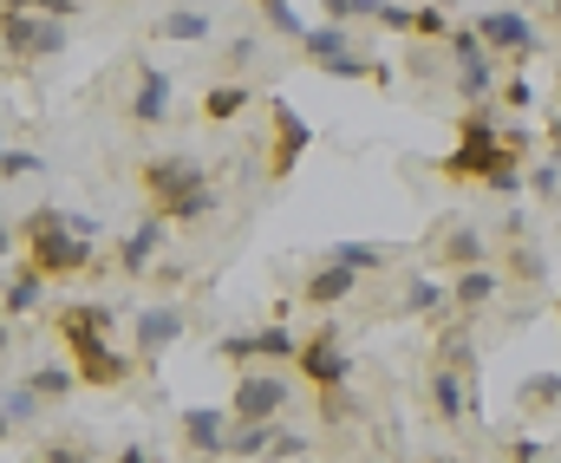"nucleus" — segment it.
Returning a JSON list of instances; mask_svg holds the SVG:
<instances>
[{
  "label": "nucleus",
  "mask_w": 561,
  "mask_h": 463,
  "mask_svg": "<svg viewBox=\"0 0 561 463\" xmlns=\"http://www.w3.org/2000/svg\"><path fill=\"white\" fill-rule=\"evenodd\" d=\"M138 189L144 202H150V216H163L170 229H183V222H209L216 216V183H209V170L196 163V157H144L138 163Z\"/></svg>",
  "instance_id": "obj_1"
},
{
  "label": "nucleus",
  "mask_w": 561,
  "mask_h": 463,
  "mask_svg": "<svg viewBox=\"0 0 561 463\" xmlns=\"http://www.w3.org/2000/svg\"><path fill=\"white\" fill-rule=\"evenodd\" d=\"M20 248L46 281H72L99 255V222L66 216V209H33V216H20Z\"/></svg>",
  "instance_id": "obj_2"
},
{
  "label": "nucleus",
  "mask_w": 561,
  "mask_h": 463,
  "mask_svg": "<svg viewBox=\"0 0 561 463\" xmlns=\"http://www.w3.org/2000/svg\"><path fill=\"white\" fill-rule=\"evenodd\" d=\"M53 326H59L66 359L79 366V379H85V385H125V379L138 372V352H118V346L105 339V333L118 326V313L105 308V301H72Z\"/></svg>",
  "instance_id": "obj_3"
},
{
  "label": "nucleus",
  "mask_w": 561,
  "mask_h": 463,
  "mask_svg": "<svg viewBox=\"0 0 561 463\" xmlns=\"http://www.w3.org/2000/svg\"><path fill=\"white\" fill-rule=\"evenodd\" d=\"M503 157H510V144H503L496 99H490V105H463V118H457V151L437 157V170L457 176V183H490V170H496Z\"/></svg>",
  "instance_id": "obj_4"
},
{
  "label": "nucleus",
  "mask_w": 561,
  "mask_h": 463,
  "mask_svg": "<svg viewBox=\"0 0 561 463\" xmlns=\"http://www.w3.org/2000/svg\"><path fill=\"white\" fill-rule=\"evenodd\" d=\"M470 26H477V33H483V46H490L496 59H510V66H529V59L542 53L536 20H529V13H516V7H483Z\"/></svg>",
  "instance_id": "obj_5"
},
{
  "label": "nucleus",
  "mask_w": 561,
  "mask_h": 463,
  "mask_svg": "<svg viewBox=\"0 0 561 463\" xmlns=\"http://www.w3.org/2000/svg\"><path fill=\"white\" fill-rule=\"evenodd\" d=\"M0 26H7V59H13L20 72L72 46V26H66V20H46V13H7Z\"/></svg>",
  "instance_id": "obj_6"
},
{
  "label": "nucleus",
  "mask_w": 561,
  "mask_h": 463,
  "mask_svg": "<svg viewBox=\"0 0 561 463\" xmlns=\"http://www.w3.org/2000/svg\"><path fill=\"white\" fill-rule=\"evenodd\" d=\"M300 372L313 392H333V385H353V352H346V333L333 320H320L300 346Z\"/></svg>",
  "instance_id": "obj_7"
},
{
  "label": "nucleus",
  "mask_w": 561,
  "mask_h": 463,
  "mask_svg": "<svg viewBox=\"0 0 561 463\" xmlns=\"http://www.w3.org/2000/svg\"><path fill=\"white\" fill-rule=\"evenodd\" d=\"M287 398H294L287 372H280V366H255V372L236 379L229 412H236V425H262V418H280V412H287Z\"/></svg>",
  "instance_id": "obj_8"
},
{
  "label": "nucleus",
  "mask_w": 561,
  "mask_h": 463,
  "mask_svg": "<svg viewBox=\"0 0 561 463\" xmlns=\"http://www.w3.org/2000/svg\"><path fill=\"white\" fill-rule=\"evenodd\" d=\"M424 405H431L437 425H463L477 412V379L463 366H450V359H431L424 366Z\"/></svg>",
  "instance_id": "obj_9"
},
{
  "label": "nucleus",
  "mask_w": 561,
  "mask_h": 463,
  "mask_svg": "<svg viewBox=\"0 0 561 463\" xmlns=\"http://www.w3.org/2000/svg\"><path fill=\"white\" fill-rule=\"evenodd\" d=\"M307 144H313V125L287 105V99H268V183H287L294 176V163L307 157Z\"/></svg>",
  "instance_id": "obj_10"
},
{
  "label": "nucleus",
  "mask_w": 561,
  "mask_h": 463,
  "mask_svg": "<svg viewBox=\"0 0 561 463\" xmlns=\"http://www.w3.org/2000/svg\"><path fill=\"white\" fill-rule=\"evenodd\" d=\"M300 333H287V320H268L262 333H229L222 339V359L249 366V359H268V366H300Z\"/></svg>",
  "instance_id": "obj_11"
},
{
  "label": "nucleus",
  "mask_w": 561,
  "mask_h": 463,
  "mask_svg": "<svg viewBox=\"0 0 561 463\" xmlns=\"http://www.w3.org/2000/svg\"><path fill=\"white\" fill-rule=\"evenodd\" d=\"M190 333V313L176 308V301H157V308H144L131 320V352H138V366H157L176 339Z\"/></svg>",
  "instance_id": "obj_12"
},
{
  "label": "nucleus",
  "mask_w": 561,
  "mask_h": 463,
  "mask_svg": "<svg viewBox=\"0 0 561 463\" xmlns=\"http://www.w3.org/2000/svg\"><path fill=\"white\" fill-rule=\"evenodd\" d=\"M170 105H176V79H170L163 66H138V85H131L125 118H131L138 131H163V125H170Z\"/></svg>",
  "instance_id": "obj_13"
},
{
  "label": "nucleus",
  "mask_w": 561,
  "mask_h": 463,
  "mask_svg": "<svg viewBox=\"0 0 561 463\" xmlns=\"http://www.w3.org/2000/svg\"><path fill=\"white\" fill-rule=\"evenodd\" d=\"M229 431H236V412H216V405L183 412V451L190 458H229Z\"/></svg>",
  "instance_id": "obj_14"
},
{
  "label": "nucleus",
  "mask_w": 561,
  "mask_h": 463,
  "mask_svg": "<svg viewBox=\"0 0 561 463\" xmlns=\"http://www.w3.org/2000/svg\"><path fill=\"white\" fill-rule=\"evenodd\" d=\"M163 242H170V222H163V216H144L138 229L125 235V248H118V275H125V281H144V275L157 268V248H163Z\"/></svg>",
  "instance_id": "obj_15"
},
{
  "label": "nucleus",
  "mask_w": 561,
  "mask_h": 463,
  "mask_svg": "<svg viewBox=\"0 0 561 463\" xmlns=\"http://www.w3.org/2000/svg\"><path fill=\"white\" fill-rule=\"evenodd\" d=\"M450 275H463V268H483L490 262V235L477 229V222H450L444 235H437V248H431Z\"/></svg>",
  "instance_id": "obj_16"
},
{
  "label": "nucleus",
  "mask_w": 561,
  "mask_h": 463,
  "mask_svg": "<svg viewBox=\"0 0 561 463\" xmlns=\"http://www.w3.org/2000/svg\"><path fill=\"white\" fill-rule=\"evenodd\" d=\"M353 294H359V268H346V262H320V268L300 281V301L320 308V313L340 308V301H353Z\"/></svg>",
  "instance_id": "obj_17"
},
{
  "label": "nucleus",
  "mask_w": 561,
  "mask_h": 463,
  "mask_svg": "<svg viewBox=\"0 0 561 463\" xmlns=\"http://www.w3.org/2000/svg\"><path fill=\"white\" fill-rule=\"evenodd\" d=\"M503 288H510V275H503V268H490V262H483V268H463V275L450 281V308L470 320V313L496 308V294H503Z\"/></svg>",
  "instance_id": "obj_18"
},
{
  "label": "nucleus",
  "mask_w": 561,
  "mask_h": 463,
  "mask_svg": "<svg viewBox=\"0 0 561 463\" xmlns=\"http://www.w3.org/2000/svg\"><path fill=\"white\" fill-rule=\"evenodd\" d=\"M399 313H405V320L457 313V308H450V281H437V275H412V281H405V294H399Z\"/></svg>",
  "instance_id": "obj_19"
},
{
  "label": "nucleus",
  "mask_w": 561,
  "mask_h": 463,
  "mask_svg": "<svg viewBox=\"0 0 561 463\" xmlns=\"http://www.w3.org/2000/svg\"><path fill=\"white\" fill-rule=\"evenodd\" d=\"M496 53H470V59H457V99L463 105H490L496 99Z\"/></svg>",
  "instance_id": "obj_20"
},
{
  "label": "nucleus",
  "mask_w": 561,
  "mask_h": 463,
  "mask_svg": "<svg viewBox=\"0 0 561 463\" xmlns=\"http://www.w3.org/2000/svg\"><path fill=\"white\" fill-rule=\"evenodd\" d=\"M249 105H255V85H249V79H216V85L203 92V118H209V125H229V118H242Z\"/></svg>",
  "instance_id": "obj_21"
},
{
  "label": "nucleus",
  "mask_w": 561,
  "mask_h": 463,
  "mask_svg": "<svg viewBox=\"0 0 561 463\" xmlns=\"http://www.w3.org/2000/svg\"><path fill=\"white\" fill-rule=\"evenodd\" d=\"M39 294H46V275L20 255V268L7 275V320H26V313L39 308Z\"/></svg>",
  "instance_id": "obj_22"
},
{
  "label": "nucleus",
  "mask_w": 561,
  "mask_h": 463,
  "mask_svg": "<svg viewBox=\"0 0 561 463\" xmlns=\"http://www.w3.org/2000/svg\"><path fill=\"white\" fill-rule=\"evenodd\" d=\"M150 33H157V39H176V46H196V39H209V13H196V7H163Z\"/></svg>",
  "instance_id": "obj_23"
},
{
  "label": "nucleus",
  "mask_w": 561,
  "mask_h": 463,
  "mask_svg": "<svg viewBox=\"0 0 561 463\" xmlns=\"http://www.w3.org/2000/svg\"><path fill=\"white\" fill-rule=\"evenodd\" d=\"M503 275H510L516 288H542V281H549V255H542L529 235H516V242H510V268H503Z\"/></svg>",
  "instance_id": "obj_24"
},
{
  "label": "nucleus",
  "mask_w": 561,
  "mask_h": 463,
  "mask_svg": "<svg viewBox=\"0 0 561 463\" xmlns=\"http://www.w3.org/2000/svg\"><path fill=\"white\" fill-rule=\"evenodd\" d=\"M26 385H33V392H39L46 405H59V398H72V392H79L85 379H79V366L66 359V366H33V372H26Z\"/></svg>",
  "instance_id": "obj_25"
},
{
  "label": "nucleus",
  "mask_w": 561,
  "mask_h": 463,
  "mask_svg": "<svg viewBox=\"0 0 561 463\" xmlns=\"http://www.w3.org/2000/svg\"><path fill=\"white\" fill-rule=\"evenodd\" d=\"M320 72H327V79H366V85H392V66H386V59H366V53H340V59H327Z\"/></svg>",
  "instance_id": "obj_26"
},
{
  "label": "nucleus",
  "mask_w": 561,
  "mask_h": 463,
  "mask_svg": "<svg viewBox=\"0 0 561 463\" xmlns=\"http://www.w3.org/2000/svg\"><path fill=\"white\" fill-rule=\"evenodd\" d=\"M300 53H307L313 66H327V59H340V53H353V33H346V26H333V20H327V26H307V39H300Z\"/></svg>",
  "instance_id": "obj_27"
},
{
  "label": "nucleus",
  "mask_w": 561,
  "mask_h": 463,
  "mask_svg": "<svg viewBox=\"0 0 561 463\" xmlns=\"http://www.w3.org/2000/svg\"><path fill=\"white\" fill-rule=\"evenodd\" d=\"M327 262H346V268H359V275H379V268L392 262V248H386V242H333Z\"/></svg>",
  "instance_id": "obj_28"
},
{
  "label": "nucleus",
  "mask_w": 561,
  "mask_h": 463,
  "mask_svg": "<svg viewBox=\"0 0 561 463\" xmlns=\"http://www.w3.org/2000/svg\"><path fill=\"white\" fill-rule=\"evenodd\" d=\"M516 405H523L529 418H536V412H556L561 405V372H536V379H523V398H516Z\"/></svg>",
  "instance_id": "obj_29"
},
{
  "label": "nucleus",
  "mask_w": 561,
  "mask_h": 463,
  "mask_svg": "<svg viewBox=\"0 0 561 463\" xmlns=\"http://www.w3.org/2000/svg\"><path fill=\"white\" fill-rule=\"evenodd\" d=\"M39 405H46V398H39V392H33L26 379H20V385L7 392V438H13V431H26V425L39 418Z\"/></svg>",
  "instance_id": "obj_30"
},
{
  "label": "nucleus",
  "mask_w": 561,
  "mask_h": 463,
  "mask_svg": "<svg viewBox=\"0 0 561 463\" xmlns=\"http://www.w3.org/2000/svg\"><path fill=\"white\" fill-rule=\"evenodd\" d=\"M359 412H366V405L353 398V385H333V392H320V418H327L333 431H340V425H359Z\"/></svg>",
  "instance_id": "obj_31"
},
{
  "label": "nucleus",
  "mask_w": 561,
  "mask_h": 463,
  "mask_svg": "<svg viewBox=\"0 0 561 463\" xmlns=\"http://www.w3.org/2000/svg\"><path fill=\"white\" fill-rule=\"evenodd\" d=\"M255 7H262V20H268V33H275V39H294V46L307 39V20H300L287 0H255Z\"/></svg>",
  "instance_id": "obj_32"
},
{
  "label": "nucleus",
  "mask_w": 561,
  "mask_h": 463,
  "mask_svg": "<svg viewBox=\"0 0 561 463\" xmlns=\"http://www.w3.org/2000/svg\"><path fill=\"white\" fill-rule=\"evenodd\" d=\"M529 189H536V202H561V157H542L529 170Z\"/></svg>",
  "instance_id": "obj_33"
},
{
  "label": "nucleus",
  "mask_w": 561,
  "mask_h": 463,
  "mask_svg": "<svg viewBox=\"0 0 561 463\" xmlns=\"http://www.w3.org/2000/svg\"><path fill=\"white\" fill-rule=\"evenodd\" d=\"M450 33H457V20H450L437 0H424L419 7V39H450Z\"/></svg>",
  "instance_id": "obj_34"
},
{
  "label": "nucleus",
  "mask_w": 561,
  "mask_h": 463,
  "mask_svg": "<svg viewBox=\"0 0 561 463\" xmlns=\"http://www.w3.org/2000/svg\"><path fill=\"white\" fill-rule=\"evenodd\" d=\"M379 26H386V33H419V7L386 0V7H379Z\"/></svg>",
  "instance_id": "obj_35"
},
{
  "label": "nucleus",
  "mask_w": 561,
  "mask_h": 463,
  "mask_svg": "<svg viewBox=\"0 0 561 463\" xmlns=\"http://www.w3.org/2000/svg\"><path fill=\"white\" fill-rule=\"evenodd\" d=\"M33 463H92V451H85V444H66V438H59V444H46V451H39Z\"/></svg>",
  "instance_id": "obj_36"
},
{
  "label": "nucleus",
  "mask_w": 561,
  "mask_h": 463,
  "mask_svg": "<svg viewBox=\"0 0 561 463\" xmlns=\"http://www.w3.org/2000/svg\"><path fill=\"white\" fill-rule=\"evenodd\" d=\"M33 170H39V157L33 151H7L0 157V176H7V183H13V176H33Z\"/></svg>",
  "instance_id": "obj_37"
},
{
  "label": "nucleus",
  "mask_w": 561,
  "mask_h": 463,
  "mask_svg": "<svg viewBox=\"0 0 561 463\" xmlns=\"http://www.w3.org/2000/svg\"><path fill=\"white\" fill-rule=\"evenodd\" d=\"M503 105H510V112H529V105H536V85H529V79H510V85H503Z\"/></svg>",
  "instance_id": "obj_38"
},
{
  "label": "nucleus",
  "mask_w": 561,
  "mask_h": 463,
  "mask_svg": "<svg viewBox=\"0 0 561 463\" xmlns=\"http://www.w3.org/2000/svg\"><path fill=\"white\" fill-rule=\"evenodd\" d=\"M510 463H549V444H536V438H523V444L510 451Z\"/></svg>",
  "instance_id": "obj_39"
},
{
  "label": "nucleus",
  "mask_w": 561,
  "mask_h": 463,
  "mask_svg": "<svg viewBox=\"0 0 561 463\" xmlns=\"http://www.w3.org/2000/svg\"><path fill=\"white\" fill-rule=\"evenodd\" d=\"M262 53V39H229V66H249Z\"/></svg>",
  "instance_id": "obj_40"
},
{
  "label": "nucleus",
  "mask_w": 561,
  "mask_h": 463,
  "mask_svg": "<svg viewBox=\"0 0 561 463\" xmlns=\"http://www.w3.org/2000/svg\"><path fill=\"white\" fill-rule=\"evenodd\" d=\"M320 7H327V20H333V26H346V20H353V0H320Z\"/></svg>",
  "instance_id": "obj_41"
},
{
  "label": "nucleus",
  "mask_w": 561,
  "mask_h": 463,
  "mask_svg": "<svg viewBox=\"0 0 561 463\" xmlns=\"http://www.w3.org/2000/svg\"><path fill=\"white\" fill-rule=\"evenodd\" d=\"M379 7L386 0H353V20H379Z\"/></svg>",
  "instance_id": "obj_42"
},
{
  "label": "nucleus",
  "mask_w": 561,
  "mask_h": 463,
  "mask_svg": "<svg viewBox=\"0 0 561 463\" xmlns=\"http://www.w3.org/2000/svg\"><path fill=\"white\" fill-rule=\"evenodd\" d=\"M118 463H157V458H150L144 444H125V451H118Z\"/></svg>",
  "instance_id": "obj_43"
},
{
  "label": "nucleus",
  "mask_w": 561,
  "mask_h": 463,
  "mask_svg": "<svg viewBox=\"0 0 561 463\" xmlns=\"http://www.w3.org/2000/svg\"><path fill=\"white\" fill-rule=\"evenodd\" d=\"M7 13H39V0H7Z\"/></svg>",
  "instance_id": "obj_44"
},
{
  "label": "nucleus",
  "mask_w": 561,
  "mask_h": 463,
  "mask_svg": "<svg viewBox=\"0 0 561 463\" xmlns=\"http://www.w3.org/2000/svg\"><path fill=\"white\" fill-rule=\"evenodd\" d=\"M549 20H556V26H561V0H549Z\"/></svg>",
  "instance_id": "obj_45"
},
{
  "label": "nucleus",
  "mask_w": 561,
  "mask_h": 463,
  "mask_svg": "<svg viewBox=\"0 0 561 463\" xmlns=\"http://www.w3.org/2000/svg\"><path fill=\"white\" fill-rule=\"evenodd\" d=\"M549 138H556V157H561V118H556V131H549Z\"/></svg>",
  "instance_id": "obj_46"
},
{
  "label": "nucleus",
  "mask_w": 561,
  "mask_h": 463,
  "mask_svg": "<svg viewBox=\"0 0 561 463\" xmlns=\"http://www.w3.org/2000/svg\"><path fill=\"white\" fill-rule=\"evenodd\" d=\"M431 463H457V458H431Z\"/></svg>",
  "instance_id": "obj_47"
},
{
  "label": "nucleus",
  "mask_w": 561,
  "mask_h": 463,
  "mask_svg": "<svg viewBox=\"0 0 561 463\" xmlns=\"http://www.w3.org/2000/svg\"><path fill=\"white\" fill-rule=\"evenodd\" d=\"M556 320H561V301H556Z\"/></svg>",
  "instance_id": "obj_48"
}]
</instances>
